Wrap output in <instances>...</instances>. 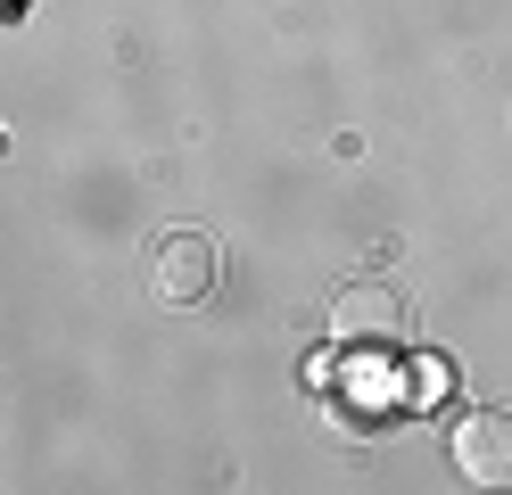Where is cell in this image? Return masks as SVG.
Masks as SVG:
<instances>
[{"label": "cell", "instance_id": "obj_4", "mask_svg": "<svg viewBox=\"0 0 512 495\" xmlns=\"http://www.w3.org/2000/svg\"><path fill=\"white\" fill-rule=\"evenodd\" d=\"M25 9H34V0H0V25H25Z\"/></svg>", "mask_w": 512, "mask_h": 495}, {"label": "cell", "instance_id": "obj_3", "mask_svg": "<svg viewBox=\"0 0 512 495\" xmlns=\"http://www.w3.org/2000/svg\"><path fill=\"white\" fill-rule=\"evenodd\" d=\"M455 471L479 487H512V413H463L455 421Z\"/></svg>", "mask_w": 512, "mask_h": 495}, {"label": "cell", "instance_id": "obj_2", "mask_svg": "<svg viewBox=\"0 0 512 495\" xmlns=\"http://www.w3.org/2000/svg\"><path fill=\"white\" fill-rule=\"evenodd\" d=\"M149 289L166 297V306H199V297L215 289V248L199 240V231H166L149 256Z\"/></svg>", "mask_w": 512, "mask_h": 495}, {"label": "cell", "instance_id": "obj_1", "mask_svg": "<svg viewBox=\"0 0 512 495\" xmlns=\"http://www.w3.org/2000/svg\"><path fill=\"white\" fill-rule=\"evenodd\" d=\"M331 339L339 347H397L405 339V297L389 281H347L331 297Z\"/></svg>", "mask_w": 512, "mask_h": 495}]
</instances>
